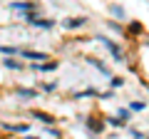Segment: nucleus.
Instances as JSON below:
<instances>
[{"mask_svg": "<svg viewBox=\"0 0 149 139\" xmlns=\"http://www.w3.org/2000/svg\"><path fill=\"white\" fill-rule=\"evenodd\" d=\"M100 40H102V42L107 45V47H109V52L114 55V60H122V52H119V47H117L114 42H112V40H107V38H100Z\"/></svg>", "mask_w": 149, "mask_h": 139, "instance_id": "f257e3e1", "label": "nucleus"}, {"mask_svg": "<svg viewBox=\"0 0 149 139\" xmlns=\"http://www.w3.org/2000/svg\"><path fill=\"white\" fill-rule=\"evenodd\" d=\"M27 20L32 25H40V27H52V20H42V17H35V15H27Z\"/></svg>", "mask_w": 149, "mask_h": 139, "instance_id": "f03ea898", "label": "nucleus"}, {"mask_svg": "<svg viewBox=\"0 0 149 139\" xmlns=\"http://www.w3.org/2000/svg\"><path fill=\"white\" fill-rule=\"evenodd\" d=\"M85 25V17H70V20H65V27H70V30H72V27H82Z\"/></svg>", "mask_w": 149, "mask_h": 139, "instance_id": "7ed1b4c3", "label": "nucleus"}, {"mask_svg": "<svg viewBox=\"0 0 149 139\" xmlns=\"http://www.w3.org/2000/svg\"><path fill=\"white\" fill-rule=\"evenodd\" d=\"M22 57H32V60H47V55L45 52H32V50H22Z\"/></svg>", "mask_w": 149, "mask_h": 139, "instance_id": "20e7f679", "label": "nucleus"}, {"mask_svg": "<svg viewBox=\"0 0 149 139\" xmlns=\"http://www.w3.org/2000/svg\"><path fill=\"white\" fill-rule=\"evenodd\" d=\"M13 10H32L35 8V3H13Z\"/></svg>", "mask_w": 149, "mask_h": 139, "instance_id": "39448f33", "label": "nucleus"}, {"mask_svg": "<svg viewBox=\"0 0 149 139\" xmlns=\"http://www.w3.org/2000/svg\"><path fill=\"white\" fill-rule=\"evenodd\" d=\"M35 117L40 119V122H45V124H55V117H50V114H45V112H35Z\"/></svg>", "mask_w": 149, "mask_h": 139, "instance_id": "423d86ee", "label": "nucleus"}, {"mask_svg": "<svg viewBox=\"0 0 149 139\" xmlns=\"http://www.w3.org/2000/svg\"><path fill=\"white\" fill-rule=\"evenodd\" d=\"M3 65L10 70H20V62H15V60H3Z\"/></svg>", "mask_w": 149, "mask_h": 139, "instance_id": "0eeeda50", "label": "nucleus"}, {"mask_svg": "<svg viewBox=\"0 0 149 139\" xmlns=\"http://www.w3.org/2000/svg\"><path fill=\"white\" fill-rule=\"evenodd\" d=\"M27 139H40V137H27Z\"/></svg>", "mask_w": 149, "mask_h": 139, "instance_id": "6e6552de", "label": "nucleus"}]
</instances>
